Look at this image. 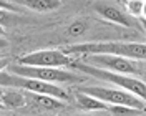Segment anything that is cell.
<instances>
[{
  "mask_svg": "<svg viewBox=\"0 0 146 116\" xmlns=\"http://www.w3.org/2000/svg\"><path fill=\"white\" fill-rule=\"evenodd\" d=\"M9 70L17 76L33 78V80L46 81V83H83L85 76H76L70 72H63L60 68H42V66H27V65H10Z\"/></svg>",
  "mask_w": 146,
  "mask_h": 116,
  "instance_id": "obj_3",
  "label": "cell"
},
{
  "mask_svg": "<svg viewBox=\"0 0 146 116\" xmlns=\"http://www.w3.org/2000/svg\"><path fill=\"white\" fill-rule=\"evenodd\" d=\"M76 99H78L80 106L85 108V109H90V111H96V109H108V106H106V103H105V101L95 98V96H90V95L80 93V91H76Z\"/></svg>",
  "mask_w": 146,
  "mask_h": 116,
  "instance_id": "obj_9",
  "label": "cell"
},
{
  "mask_svg": "<svg viewBox=\"0 0 146 116\" xmlns=\"http://www.w3.org/2000/svg\"><path fill=\"white\" fill-rule=\"evenodd\" d=\"M143 15H145V18H146V2H145V9H143Z\"/></svg>",
  "mask_w": 146,
  "mask_h": 116,
  "instance_id": "obj_17",
  "label": "cell"
},
{
  "mask_svg": "<svg viewBox=\"0 0 146 116\" xmlns=\"http://www.w3.org/2000/svg\"><path fill=\"white\" fill-rule=\"evenodd\" d=\"M141 23H143V28L146 30V18H143V20H141Z\"/></svg>",
  "mask_w": 146,
  "mask_h": 116,
  "instance_id": "obj_16",
  "label": "cell"
},
{
  "mask_svg": "<svg viewBox=\"0 0 146 116\" xmlns=\"http://www.w3.org/2000/svg\"><path fill=\"white\" fill-rule=\"evenodd\" d=\"M0 83H2V86H15V88L28 89L33 95H46V96H53V98H58V99H70V93L66 89L60 88V86H55L53 83L33 80V78L10 76L7 73H2Z\"/></svg>",
  "mask_w": 146,
  "mask_h": 116,
  "instance_id": "obj_4",
  "label": "cell"
},
{
  "mask_svg": "<svg viewBox=\"0 0 146 116\" xmlns=\"http://www.w3.org/2000/svg\"><path fill=\"white\" fill-rule=\"evenodd\" d=\"M80 93L85 95H90L95 98L101 99L105 103H111V105H119V106H128L138 109V111H143L146 109L145 103L138 98L136 95L133 93H128L125 89H111V88H100V86H91V88H80Z\"/></svg>",
  "mask_w": 146,
  "mask_h": 116,
  "instance_id": "obj_5",
  "label": "cell"
},
{
  "mask_svg": "<svg viewBox=\"0 0 146 116\" xmlns=\"http://www.w3.org/2000/svg\"><path fill=\"white\" fill-rule=\"evenodd\" d=\"M108 111H111L115 116H131L135 115L138 109H133V108L128 106H119V105H111V106H108Z\"/></svg>",
  "mask_w": 146,
  "mask_h": 116,
  "instance_id": "obj_14",
  "label": "cell"
},
{
  "mask_svg": "<svg viewBox=\"0 0 146 116\" xmlns=\"http://www.w3.org/2000/svg\"><path fill=\"white\" fill-rule=\"evenodd\" d=\"M83 32H85V23L83 22H75V23H72L66 28V33L72 36H80Z\"/></svg>",
  "mask_w": 146,
  "mask_h": 116,
  "instance_id": "obj_15",
  "label": "cell"
},
{
  "mask_svg": "<svg viewBox=\"0 0 146 116\" xmlns=\"http://www.w3.org/2000/svg\"><path fill=\"white\" fill-rule=\"evenodd\" d=\"M2 101H3V105L9 108H22L25 105V98H23V95L22 93H18V91H5L3 95H2Z\"/></svg>",
  "mask_w": 146,
  "mask_h": 116,
  "instance_id": "obj_11",
  "label": "cell"
},
{
  "mask_svg": "<svg viewBox=\"0 0 146 116\" xmlns=\"http://www.w3.org/2000/svg\"><path fill=\"white\" fill-rule=\"evenodd\" d=\"M96 10H98V13H100L101 17H105L106 20H110V22L119 23V25H123V27H131V25H133L131 18L128 17V15H125L121 10L115 9L113 5H96Z\"/></svg>",
  "mask_w": 146,
  "mask_h": 116,
  "instance_id": "obj_8",
  "label": "cell"
},
{
  "mask_svg": "<svg viewBox=\"0 0 146 116\" xmlns=\"http://www.w3.org/2000/svg\"><path fill=\"white\" fill-rule=\"evenodd\" d=\"M33 99H35V103L38 105V106L46 108V109H60V108H63L62 99L53 98V96H46V95H35V96H33Z\"/></svg>",
  "mask_w": 146,
  "mask_h": 116,
  "instance_id": "obj_12",
  "label": "cell"
},
{
  "mask_svg": "<svg viewBox=\"0 0 146 116\" xmlns=\"http://www.w3.org/2000/svg\"><path fill=\"white\" fill-rule=\"evenodd\" d=\"M65 53L80 55H116L123 58L146 60L145 43H119V42H98V43H78L65 48Z\"/></svg>",
  "mask_w": 146,
  "mask_h": 116,
  "instance_id": "obj_1",
  "label": "cell"
},
{
  "mask_svg": "<svg viewBox=\"0 0 146 116\" xmlns=\"http://www.w3.org/2000/svg\"><path fill=\"white\" fill-rule=\"evenodd\" d=\"M72 68L78 70V72H83L86 75H91V76H96L100 80H105V81H110L113 85H118L121 88L128 91V93H133L136 95L138 98L145 99L146 101V83L136 80L133 76H125L121 73H111V72H106V70H101V68H96V66H91V65H86L83 62H72L70 65Z\"/></svg>",
  "mask_w": 146,
  "mask_h": 116,
  "instance_id": "obj_2",
  "label": "cell"
},
{
  "mask_svg": "<svg viewBox=\"0 0 146 116\" xmlns=\"http://www.w3.org/2000/svg\"><path fill=\"white\" fill-rule=\"evenodd\" d=\"M18 65L42 66V68H60V66H70L72 60L62 50H42V52H33V53H28L25 56H20Z\"/></svg>",
  "mask_w": 146,
  "mask_h": 116,
  "instance_id": "obj_6",
  "label": "cell"
},
{
  "mask_svg": "<svg viewBox=\"0 0 146 116\" xmlns=\"http://www.w3.org/2000/svg\"><path fill=\"white\" fill-rule=\"evenodd\" d=\"M126 7H128V12L133 17H139V15H143L145 2L143 0H129V2H126Z\"/></svg>",
  "mask_w": 146,
  "mask_h": 116,
  "instance_id": "obj_13",
  "label": "cell"
},
{
  "mask_svg": "<svg viewBox=\"0 0 146 116\" xmlns=\"http://www.w3.org/2000/svg\"><path fill=\"white\" fill-rule=\"evenodd\" d=\"M25 7L32 10H36V12H48V10H55L62 5L60 0H25L22 2Z\"/></svg>",
  "mask_w": 146,
  "mask_h": 116,
  "instance_id": "obj_10",
  "label": "cell"
},
{
  "mask_svg": "<svg viewBox=\"0 0 146 116\" xmlns=\"http://www.w3.org/2000/svg\"><path fill=\"white\" fill-rule=\"evenodd\" d=\"M83 63H90L91 66L93 65L106 66L121 75L136 73V66L133 65V62H129V58H123V56H116V55H85Z\"/></svg>",
  "mask_w": 146,
  "mask_h": 116,
  "instance_id": "obj_7",
  "label": "cell"
}]
</instances>
